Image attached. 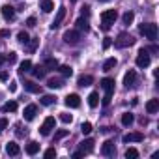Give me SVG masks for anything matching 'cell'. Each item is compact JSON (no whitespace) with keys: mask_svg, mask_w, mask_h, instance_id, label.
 <instances>
[{"mask_svg":"<svg viewBox=\"0 0 159 159\" xmlns=\"http://www.w3.org/2000/svg\"><path fill=\"white\" fill-rule=\"evenodd\" d=\"M17 39L23 43V45H26L28 41H30V36H28V32H25V30H21L19 34H17Z\"/></svg>","mask_w":159,"mask_h":159,"instance_id":"obj_31","label":"cell"},{"mask_svg":"<svg viewBox=\"0 0 159 159\" xmlns=\"http://www.w3.org/2000/svg\"><path fill=\"white\" fill-rule=\"evenodd\" d=\"M64 17H66V8H60L58 10V13H56V17H54V21L51 23V28L54 30V28H58L60 26V23L64 21Z\"/></svg>","mask_w":159,"mask_h":159,"instance_id":"obj_13","label":"cell"},{"mask_svg":"<svg viewBox=\"0 0 159 159\" xmlns=\"http://www.w3.org/2000/svg\"><path fill=\"white\" fill-rule=\"evenodd\" d=\"M99 2H109V0H99Z\"/></svg>","mask_w":159,"mask_h":159,"instance_id":"obj_50","label":"cell"},{"mask_svg":"<svg viewBox=\"0 0 159 159\" xmlns=\"http://www.w3.org/2000/svg\"><path fill=\"white\" fill-rule=\"evenodd\" d=\"M0 36H4V38L10 36V30H0Z\"/></svg>","mask_w":159,"mask_h":159,"instance_id":"obj_47","label":"cell"},{"mask_svg":"<svg viewBox=\"0 0 159 159\" xmlns=\"http://www.w3.org/2000/svg\"><path fill=\"white\" fill-rule=\"evenodd\" d=\"M56 127V120L52 118V116H47L45 118V122L41 124V127H39V133L43 135V137H47V135H51V131Z\"/></svg>","mask_w":159,"mask_h":159,"instance_id":"obj_4","label":"cell"},{"mask_svg":"<svg viewBox=\"0 0 159 159\" xmlns=\"http://www.w3.org/2000/svg\"><path fill=\"white\" fill-rule=\"evenodd\" d=\"M30 71H32V75L36 77V79H43L45 77V66H34V67H30Z\"/></svg>","mask_w":159,"mask_h":159,"instance_id":"obj_18","label":"cell"},{"mask_svg":"<svg viewBox=\"0 0 159 159\" xmlns=\"http://www.w3.org/2000/svg\"><path fill=\"white\" fill-rule=\"evenodd\" d=\"M8 127V120L6 118H0V131H4Z\"/></svg>","mask_w":159,"mask_h":159,"instance_id":"obj_42","label":"cell"},{"mask_svg":"<svg viewBox=\"0 0 159 159\" xmlns=\"http://www.w3.org/2000/svg\"><path fill=\"white\" fill-rule=\"evenodd\" d=\"M135 81H137V73H135V69H129V71L124 75V84H125V88L135 86Z\"/></svg>","mask_w":159,"mask_h":159,"instance_id":"obj_9","label":"cell"},{"mask_svg":"<svg viewBox=\"0 0 159 159\" xmlns=\"http://www.w3.org/2000/svg\"><path fill=\"white\" fill-rule=\"evenodd\" d=\"M75 25H77V30H79V32H83V30H84V32H88V30H90V26H88V21H86L84 17H79Z\"/></svg>","mask_w":159,"mask_h":159,"instance_id":"obj_20","label":"cell"},{"mask_svg":"<svg viewBox=\"0 0 159 159\" xmlns=\"http://www.w3.org/2000/svg\"><path fill=\"white\" fill-rule=\"evenodd\" d=\"M47 86L49 88H62L64 86V79H58V77H52L47 81Z\"/></svg>","mask_w":159,"mask_h":159,"instance_id":"obj_21","label":"cell"},{"mask_svg":"<svg viewBox=\"0 0 159 159\" xmlns=\"http://www.w3.org/2000/svg\"><path fill=\"white\" fill-rule=\"evenodd\" d=\"M71 2H77V0H71Z\"/></svg>","mask_w":159,"mask_h":159,"instance_id":"obj_51","label":"cell"},{"mask_svg":"<svg viewBox=\"0 0 159 159\" xmlns=\"http://www.w3.org/2000/svg\"><path fill=\"white\" fill-rule=\"evenodd\" d=\"M62 39L66 43H69V45H77L79 39H81V32H79V30H66L64 36H62Z\"/></svg>","mask_w":159,"mask_h":159,"instance_id":"obj_5","label":"cell"},{"mask_svg":"<svg viewBox=\"0 0 159 159\" xmlns=\"http://www.w3.org/2000/svg\"><path fill=\"white\" fill-rule=\"evenodd\" d=\"M6 152H8V155H19V153H21V148H19L17 142H10V144L6 146Z\"/></svg>","mask_w":159,"mask_h":159,"instance_id":"obj_22","label":"cell"},{"mask_svg":"<svg viewBox=\"0 0 159 159\" xmlns=\"http://www.w3.org/2000/svg\"><path fill=\"white\" fill-rule=\"evenodd\" d=\"M92 83H94V77L92 75H81V77H79V81H77V84L83 86V88L84 86H90Z\"/></svg>","mask_w":159,"mask_h":159,"instance_id":"obj_15","label":"cell"},{"mask_svg":"<svg viewBox=\"0 0 159 159\" xmlns=\"http://www.w3.org/2000/svg\"><path fill=\"white\" fill-rule=\"evenodd\" d=\"M43 66H45V69H52L54 71V69H58V60L56 58H47Z\"/></svg>","mask_w":159,"mask_h":159,"instance_id":"obj_28","label":"cell"},{"mask_svg":"<svg viewBox=\"0 0 159 159\" xmlns=\"http://www.w3.org/2000/svg\"><path fill=\"white\" fill-rule=\"evenodd\" d=\"M133 19H135V13H133V11H125V13H124V17H122L124 25H131V23H133Z\"/></svg>","mask_w":159,"mask_h":159,"instance_id":"obj_32","label":"cell"},{"mask_svg":"<svg viewBox=\"0 0 159 159\" xmlns=\"http://www.w3.org/2000/svg\"><path fill=\"white\" fill-rule=\"evenodd\" d=\"M30 67H32V62L30 60H23L21 66H19V71L21 73H26V71H30Z\"/></svg>","mask_w":159,"mask_h":159,"instance_id":"obj_33","label":"cell"},{"mask_svg":"<svg viewBox=\"0 0 159 159\" xmlns=\"http://www.w3.org/2000/svg\"><path fill=\"white\" fill-rule=\"evenodd\" d=\"M67 129H60V131H56L54 133V140H60V139H64V137H67Z\"/></svg>","mask_w":159,"mask_h":159,"instance_id":"obj_37","label":"cell"},{"mask_svg":"<svg viewBox=\"0 0 159 159\" xmlns=\"http://www.w3.org/2000/svg\"><path fill=\"white\" fill-rule=\"evenodd\" d=\"M101 88L105 90V96H112L114 94V79H111V77H105V79H101Z\"/></svg>","mask_w":159,"mask_h":159,"instance_id":"obj_7","label":"cell"},{"mask_svg":"<svg viewBox=\"0 0 159 159\" xmlns=\"http://www.w3.org/2000/svg\"><path fill=\"white\" fill-rule=\"evenodd\" d=\"M88 105H90L92 109H96V107L99 105V94H98V92H92V94L88 96Z\"/></svg>","mask_w":159,"mask_h":159,"instance_id":"obj_25","label":"cell"},{"mask_svg":"<svg viewBox=\"0 0 159 159\" xmlns=\"http://www.w3.org/2000/svg\"><path fill=\"white\" fill-rule=\"evenodd\" d=\"M139 32L144 36V38H148V39H157V25H153V23H142L140 26H139Z\"/></svg>","mask_w":159,"mask_h":159,"instance_id":"obj_2","label":"cell"},{"mask_svg":"<svg viewBox=\"0 0 159 159\" xmlns=\"http://www.w3.org/2000/svg\"><path fill=\"white\" fill-rule=\"evenodd\" d=\"M137 66L140 67V69H144V67H148L150 66V54H148V51L146 49H140L139 51V54H137Z\"/></svg>","mask_w":159,"mask_h":159,"instance_id":"obj_6","label":"cell"},{"mask_svg":"<svg viewBox=\"0 0 159 159\" xmlns=\"http://www.w3.org/2000/svg\"><path fill=\"white\" fill-rule=\"evenodd\" d=\"M66 105L69 109H79V107H81V98H79L77 94H69L66 98Z\"/></svg>","mask_w":159,"mask_h":159,"instance_id":"obj_10","label":"cell"},{"mask_svg":"<svg viewBox=\"0 0 159 159\" xmlns=\"http://www.w3.org/2000/svg\"><path fill=\"white\" fill-rule=\"evenodd\" d=\"M4 62H6V56H2V54H0V66H2Z\"/></svg>","mask_w":159,"mask_h":159,"instance_id":"obj_49","label":"cell"},{"mask_svg":"<svg viewBox=\"0 0 159 159\" xmlns=\"http://www.w3.org/2000/svg\"><path fill=\"white\" fill-rule=\"evenodd\" d=\"M146 111H148V114H155L159 111V99H150L146 103Z\"/></svg>","mask_w":159,"mask_h":159,"instance_id":"obj_17","label":"cell"},{"mask_svg":"<svg viewBox=\"0 0 159 159\" xmlns=\"http://www.w3.org/2000/svg\"><path fill=\"white\" fill-rule=\"evenodd\" d=\"M43 155H45V157H56V150H54V148H49V150H45Z\"/></svg>","mask_w":159,"mask_h":159,"instance_id":"obj_40","label":"cell"},{"mask_svg":"<svg viewBox=\"0 0 159 159\" xmlns=\"http://www.w3.org/2000/svg\"><path fill=\"white\" fill-rule=\"evenodd\" d=\"M36 114H38V107H36V105H28V107H25L23 116H25V120H26V122L34 120V118H36Z\"/></svg>","mask_w":159,"mask_h":159,"instance_id":"obj_11","label":"cell"},{"mask_svg":"<svg viewBox=\"0 0 159 159\" xmlns=\"http://www.w3.org/2000/svg\"><path fill=\"white\" fill-rule=\"evenodd\" d=\"M26 26L34 28V26H36V17H28V19H26Z\"/></svg>","mask_w":159,"mask_h":159,"instance_id":"obj_41","label":"cell"},{"mask_svg":"<svg viewBox=\"0 0 159 159\" xmlns=\"http://www.w3.org/2000/svg\"><path fill=\"white\" fill-rule=\"evenodd\" d=\"M60 120H62L64 124H71L73 116H71V114H66V112H62V114H60Z\"/></svg>","mask_w":159,"mask_h":159,"instance_id":"obj_39","label":"cell"},{"mask_svg":"<svg viewBox=\"0 0 159 159\" xmlns=\"http://www.w3.org/2000/svg\"><path fill=\"white\" fill-rule=\"evenodd\" d=\"M135 43V38L131 36V34H127V32H122L116 39H114V47H118V49H125V47H131Z\"/></svg>","mask_w":159,"mask_h":159,"instance_id":"obj_3","label":"cell"},{"mask_svg":"<svg viewBox=\"0 0 159 159\" xmlns=\"http://www.w3.org/2000/svg\"><path fill=\"white\" fill-rule=\"evenodd\" d=\"M41 10L45 13H51L54 10V2H52V0H41Z\"/></svg>","mask_w":159,"mask_h":159,"instance_id":"obj_27","label":"cell"},{"mask_svg":"<svg viewBox=\"0 0 159 159\" xmlns=\"http://www.w3.org/2000/svg\"><path fill=\"white\" fill-rule=\"evenodd\" d=\"M17 111V101H6L2 105V112H15Z\"/></svg>","mask_w":159,"mask_h":159,"instance_id":"obj_26","label":"cell"},{"mask_svg":"<svg viewBox=\"0 0 159 159\" xmlns=\"http://www.w3.org/2000/svg\"><path fill=\"white\" fill-rule=\"evenodd\" d=\"M38 152H39V144H38L36 140H32V142L26 144V153H28V155H36Z\"/></svg>","mask_w":159,"mask_h":159,"instance_id":"obj_23","label":"cell"},{"mask_svg":"<svg viewBox=\"0 0 159 159\" xmlns=\"http://www.w3.org/2000/svg\"><path fill=\"white\" fill-rule=\"evenodd\" d=\"M88 13H90V8H88V6H84V8H83V17H84V15H88Z\"/></svg>","mask_w":159,"mask_h":159,"instance_id":"obj_45","label":"cell"},{"mask_svg":"<svg viewBox=\"0 0 159 159\" xmlns=\"http://www.w3.org/2000/svg\"><path fill=\"white\" fill-rule=\"evenodd\" d=\"M116 64H118V60H116L114 56H112V58H107L105 64H103V71H111V69H114Z\"/></svg>","mask_w":159,"mask_h":159,"instance_id":"obj_24","label":"cell"},{"mask_svg":"<svg viewBox=\"0 0 159 159\" xmlns=\"http://www.w3.org/2000/svg\"><path fill=\"white\" fill-rule=\"evenodd\" d=\"M118 19V11L116 10H105L103 13H101V28L107 32L109 28H111V25H114V21Z\"/></svg>","mask_w":159,"mask_h":159,"instance_id":"obj_1","label":"cell"},{"mask_svg":"<svg viewBox=\"0 0 159 159\" xmlns=\"http://www.w3.org/2000/svg\"><path fill=\"white\" fill-rule=\"evenodd\" d=\"M0 81H8V71H0Z\"/></svg>","mask_w":159,"mask_h":159,"instance_id":"obj_44","label":"cell"},{"mask_svg":"<svg viewBox=\"0 0 159 159\" xmlns=\"http://www.w3.org/2000/svg\"><path fill=\"white\" fill-rule=\"evenodd\" d=\"M125 157H127V159H137V157H139V152H137L135 148H127V150H125Z\"/></svg>","mask_w":159,"mask_h":159,"instance_id":"obj_35","label":"cell"},{"mask_svg":"<svg viewBox=\"0 0 159 159\" xmlns=\"http://www.w3.org/2000/svg\"><path fill=\"white\" fill-rule=\"evenodd\" d=\"M79 148H81L83 153H90V152L94 150V140H92V139H86V140L81 142V146H79Z\"/></svg>","mask_w":159,"mask_h":159,"instance_id":"obj_16","label":"cell"},{"mask_svg":"<svg viewBox=\"0 0 159 159\" xmlns=\"http://www.w3.org/2000/svg\"><path fill=\"white\" fill-rule=\"evenodd\" d=\"M15 90H17V83H11L10 84V92H15Z\"/></svg>","mask_w":159,"mask_h":159,"instance_id":"obj_46","label":"cell"},{"mask_svg":"<svg viewBox=\"0 0 159 159\" xmlns=\"http://www.w3.org/2000/svg\"><path fill=\"white\" fill-rule=\"evenodd\" d=\"M101 153H103L105 157H114V155H116V146H114V142H112V140H105L103 146H101Z\"/></svg>","mask_w":159,"mask_h":159,"instance_id":"obj_8","label":"cell"},{"mask_svg":"<svg viewBox=\"0 0 159 159\" xmlns=\"http://www.w3.org/2000/svg\"><path fill=\"white\" fill-rule=\"evenodd\" d=\"M133 120H135V116H133L131 112H124V114H122V124H124L125 127H127V125H131V124H133Z\"/></svg>","mask_w":159,"mask_h":159,"instance_id":"obj_30","label":"cell"},{"mask_svg":"<svg viewBox=\"0 0 159 159\" xmlns=\"http://www.w3.org/2000/svg\"><path fill=\"white\" fill-rule=\"evenodd\" d=\"M81 131H83L84 135H88V133H92V124H90V122H84V124L81 125Z\"/></svg>","mask_w":159,"mask_h":159,"instance_id":"obj_36","label":"cell"},{"mask_svg":"<svg viewBox=\"0 0 159 159\" xmlns=\"http://www.w3.org/2000/svg\"><path fill=\"white\" fill-rule=\"evenodd\" d=\"M111 43H112V41H111V38H105V41H103V49H109V47H111Z\"/></svg>","mask_w":159,"mask_h":159,"instance_id":"obj_43","label":"cell"},{"mask_svg":"<svg viewBox=\"0 0 159 159\" xmlns=\"http://www.w3.org/2000/svg\"><path fill=\"white\" fill-rule=\"evenodd\" d=\"M36 45H38V39H34V41H32V45H30V51H34V49H36Z\"/></svg>","mask_w":159,"mask_h":159,"instance_id":"obj_48","label":"cell"},{"mask_svg":"<svg viewBox=\"0 0 159 159\" xmlns=\"http://www.w3.org/2000/svg\"><path fill=\"white\" fill-rule=\"evenodd\" d=\"M25 90H28L30 94H39V92H41L39 84H36L34 81H26V83H25Z\"/></svg>","mask_w":159,"mask_h":159,"instance_id":"obj_19","label":"cell"},{"mask_svg":"<svg viewBox=\"0 0 159 159\" xmlns=\"http://www.w3.org/2000/svg\"><path fill=\"white\" fill-rule=\"evenodd\" d=\"M54 103H56V98L54 96H43L41 98V105H47L49 107V105H54Z\"/></svg>","mask_w":159,"mask_h":159,"instance_id":"obj_34","label":"cell"},{"mask_svg":"<svg viewBox=\"0 0 159 159\" xmlns=\"http://www.w3.org/2000/svg\"><path fill=\"white\" fill-rule=\"evenodd\" d=\"M6 62H8V64H15V62H17V52H8Z\"/></svg>","mask_w":159,"mask_h":159,"instance_id":"obj_38","label":"cell"},{"mask_svg":"<svg viewBox=\"0 0 159 159\" xmlns=\"http://www.w3.org/2000/svg\"><path fill=\"white\" fill-rule=\"evenodd\" d=\"M122 140L124 142H142L144 140V135L142 133H127V135L122 137Z\"/></svg>","mask_w":159,"mask_h":159,"instance_id":"obj_12","label":"cell"},{"mask_svg":"<svg viewBox=\"0 0 159 159\" xmlns=\"http://www.w3.org/2000/svg\"><path fill=\"white\" fill-rule=\"evenodd\" d=\"M2 17L6 19V21H13V17H15V10L11 8V6H2Z\"/></svg>","mask_w":159,"mask_h":159,"instance_id":"obj_14","label":"cell"},{"mask_svg":"<svg viewBox=\"0 0 159 159\" xmlns=\"http://www.w3.org/2000/svg\"><path fill=\"white\" fill-rule=\"evenodd\" d=\"M58 69H60L62 77H71L73 75V67L71 66H58Z\"/></svg>","mask_w":159,"mask_h":159,"instance_id":"obj_29","label":"cell"}]
</instances>
